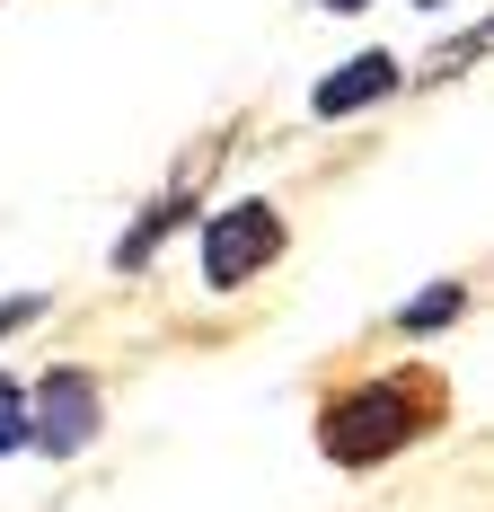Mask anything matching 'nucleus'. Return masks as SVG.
<instances>
[{
    "instance_id": "3",
    "label": "nucleus",
    "mask_w": 494,
    "mask_h": 512,
    "mask_svg": "<svg viewBox=\"0 0 494 512\" xmlns=\"http://www.w3.org/2000/svg\"><path fill=\"white\" fill-rule=\"evenodd\" d=\"M98 380L80 371V362H53L45 380H36V398H27V442L53 451V460H80L89 442H98Z\"/></svg>"
},
{
    "instance_id": "6",
    "label": "nucleus",
    "mask_w": 494,
    "mask_h": 512,
    "mask_svg": "<svg viewBox=\"0 0 494 512\" xmlns=\"http://www.w3.org/2000/svg\"><path fill=\"white\" fill-rule=\"evenodd\" d=\"M9 451H27V389L0 371V460H9Z\"/></svg>"
},
{
    "instance_id": "5",
    "label": "nucleus",
    "mask_w": 494,
    "mask_h": 512,
    "mask_svg": "<svg viewBox=\"0 0 494 512\" xmlns=\"http://www.w3.org/2000/svg\"><path fill=\"white\" fill-rule=\"evenodd\" d=\"M459 309H468V292H459V283H433L424 301H406V309H397V327H406V336H433V327H450Z\"/></svg>"
},
{
    "instance_id": "1",
    "label": "nucleus",
    "mask_w": 494,
    "mask_h": 512,
    "mask_svg": "<svg viewBox=\"0 0 494 512\" xmlns=\"http://www.w3.org/2000/svg\"><path fill=\"white\" fill-rule=\"evenodd\" d=\"M424 424H433V415L415 407V380H362V389H345V398H327L318 451H327L336 468H380L389 451H406Z\"/></svg>"
},
{
    "instance_id": "4",
    "label": "nucleus",
    "mask_w": 494,
    "mask_h": 512,
    "mask_svg": "<svg viewBox=\"0 0 494 512\" xmlns=\"http://www.w3.org/2000/svg\"><path fill=\"white\" fill-rule=\"evenodd\" d=\"M397 80H406L397 53H353L345 71H327V80L309 89V115H327V124H336V115H362V106L397 98Z\"/></svg>"
},
{
    "instance_id": "2",
    "label": "nucleus",
    "mask_w": 494,
    "mask_h": 512,
    "mask_svg": "<svg viewBox=\"0 0 494 512\" xmlns=\"http://www.w3.org/2000/svg\"><path fill=\"white\" fill-rule=\"evenodd\" d=\"M283 239H292V230H283V212H274V204H221L212 221H203V248H195L203 256V283H212V292L256 283V274L283 256Z\"/></svg>"
},
{
    "instance_id": "7",
    "label": "nucleus",
    "mask_w": 494,
    "mask_h": 512,
    "mask_svg": "<svg viewBox=\"0 0 494 512\" xmlns=\"http://www.w3.org/2000/svg\"><path fill=\"white\" fill-rule=\"evenodd\" d=\"M318 9H362V0H318Z\"/></svg>"
}]
</instances>
